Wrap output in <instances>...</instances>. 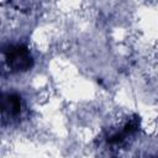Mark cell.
Returning <instances> with one entry per match:
<instances>
[{
	"mask_svg": "<svg viewBox=\"0 0 158 158\" xmlns=\"http://www.w3.org/2000/svg\"><path fill=\"white\" fill-rule=\"evenodd\" d=\"M5 58L12 70H27L32 67L33 59L30 49L23 44H11L5 49Z\"/></svg>",
	"mask_w": 158,
	"mask_h": 158,
	"instance_id": "6da1fadb",
	"label": "cell"
},
{
	"mask_svg": "<svg viewBox=\"0 0 158 158\" xmlns=\"http://www.w3.org/2000/svg\"><path fill=\"white\" fill-rule=\"evenodd\" d=\"M22 104H21V98L17 94H9L6 98L2 99V110L9 111L11 115H19L21 112Z\"/></svg>",
	"mask_w": 158,
	"mask_h": 158,
	"instance_id": "7a4b0ae2",
	"label": "cell"
}]
</instances>
